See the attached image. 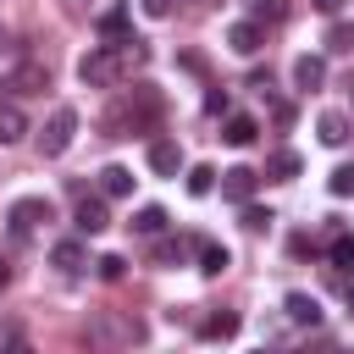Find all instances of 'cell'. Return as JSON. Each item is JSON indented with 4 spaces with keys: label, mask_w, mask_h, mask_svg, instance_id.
<instances>
[{
    "label": "cell",
    "mask_w": 354,
    "mask_h": 354,
    "mask_svg": "<svg viewBox=\"0 0 354 354\" xmlns=\"http://www.w3.org/2000/svg\"><path fill=\"white\" fill-rule=\"evenodd\" d=\"M266 171H271V177H282V183H288V177H299V171H304V160H299V155H293V149H271V160H266Z\"/></svg>",
    "instance_id": "20"
},
{
    "label": "cell",
    "mask_w": 354,
    "mask_h": 354,
    "mask_svg": "<svg viewBox=\"0 0 354 354\" xmlns=\"http://www.w3.org/2000/svg\"><path fill=\"white\" fill-rule=\"evenodd\" d=\"M116 50H122V61H127V66H144V61H149V44H144V39H133V33H127V39H116Z\"/></svg>",
    "instance_id": "25"
},
{
    "label": "cell",
    "mask_w": 354,
    "mask_h": 354,
    "mask_svg": "<svg viewBox=\"0 0 354 354\" xmlns=\"http://www.w3.org/2000/svg\"><path fill=\"white\" fill-rule=\"evenodd\" d=\"M326 260H332L337 271H354V232H332V243H326Z\"/></svg>",
    "instance_id": "19"
},
{
    "label": "cell",
    "mask_w": 354,
    "mask_h": 354,
    "mask_svg": "<svg viewBox=\"0 0 354 354\" xmlns=\"http://www.w3.org/2000/svg\"><path fill=\"white\" fill-rule=\"evenodd\" d=\"M227 266H232V254H227L221 243H199V271H205V277H221Z\"/></svg>",
    "instance_id": "22"
},
{
    "label": "cell",
    "mask_w": 354,
    "mask_h": 354,
    "mask_svg": "<svg viewBox=\"0 0 354 354\" xmlns=\"http://www.w3.org/2000/svg\"><path fill=\"white\" fill-rule=\"evenodd\" d=\"M6 282H11V266H6V260H0V288H6Z\"/></svg>",
    "instance_id": "33"
},
{
    "label": "cell",
    "mask_w": 354,
    "mask_h": 354,
    "mask_svg": "<svg viewBox=\"0 0 354 354\" xmlns=\"http://www.w3.org/2000/svg\"><path fill=\"white\" fill-rule=\"evenodd\" d=\"M282 310H288V321H299V326H315V321H321V304H315L310 293H288Z\"/></svg>",
    "instance_id": "15"
},
{
    "label": "cell",
    "mask_w": 354,
    "mask_h": 354,
    "mask_svg": "<svg viewBox=\"0 0 354 354\" xmlns=\"http://www.w3.org/2000/svg\"><path fill=\"white\" fill-rule=\"evenodd\" d=\"M133 232H144V238H160V232H166V210H160V205H144V210L133 216Z\"/></svg>",
    "instance_id": "21"
},
{
    "label": "cell",
    "mask_w": 354,
    "mask_h": 354,
    "mask_svg": "<svg viewBox=\"0 0 354 354\" xmlns=\"http://www.w3.org/2000/svg\"><path fill=\"white\" fill-rule=\"evenodd\" d=\"M94 266H100V277H105V282H122V277H127V260H122V254H100Z\"/></svg>",
    "instance_id": "28"
},
{
    "label": "cell",
    "mask_w": 354,
    "mask_h": 354,
    "mask_svg": "<svg viewBox=\"0 0 354 354\" xmlns=\"http://www.w3.org/2000/svg\"><path fill=\"white\" fill-rule=\"evenodd\" d=\"M348 88H354V83H348Z\"/></svg>",
    "instance_id": "36"
},
{
    "label": "cell",
    "mask_w": 354,
    "mask_h": 354,
    "mask_svg": "<svg viewBox=\"0 0 354 354\" xmlns=\"http://www.w3.org/2000/svg\"><path fill=\"white\" fill-rule=\"evenodd\" d=\"M39 221H50V199H17V205H11V238H17V243H22Z\"/></svg>",
    "instance_id": "4"
},
{
    "label": "cell",
    "mask_w": 354,
    "mask_h": 354,
    "mask_svg": "<svg viewBox=\"0 0 354 354\" xmlns=\"http://www.w3.org/2000/svg\"><path fill=\"white\" fill-rule=\"evenodd\" d=\"M221 138H227L232 149H243V144L260 138V122H254V116H227V122H221Z\"/></svg>",
    "instance_id": "12"
},
{
    "label": "cell",
    "mask_w": 354,
    "mask_h": 354,
    "mask_svg": "<svg viewBox=\"0 0 354 354\" xmlns=\"http://www.w3.org/2000/svg\"><path fill=\"white\" fill-rule=\"evenodd\" d=\"M50 260H55L61 271H83V260H88V249H83L77 238H61V243L50 249Z\"/></svg>",
    "instance_id": "17"
},
{
    "label": "cell",
    "mask_w": 354,
    "mask_h": 354,
    "mask_svg": "<svg viewBox=\"0 0 354 354\" xmlns=\"http://www.w3.org/2000/svg\"><path fill=\"white\" fill-rule=\"evenodd\" d=\"M348 310H354V282H348Z\"/></svg>",
    "instance_id": "34"
},
{
    "label": "cell",
    "mask_w": 354,
    "mask_h": 354,
    "mask_svg": "<svg viewBox=\"0 0 354 354\" xmlns=\"http://www.w3.org/2000/svg\"><path fill=\"white\" fill-rule=\"evenodd\" d=\"M72 221H77V232H83V238H94V232H105V227H111V210H105V199L77 194V216H72Z\"/></svg>",
    "instance_id": "6"
},
{
    "label": "cell",
    "mask_w": 354,
    "mask_h": 354,
    "mask_svg": "<svg viewBox=\"0 0 354 354\" xmlns=\"http://www.w3.org/2000/svg\"><path fill=\"white\" fill-rule=\"evenodd\" d=\"M243 227H249V232H266V227H271V210H260V205H243Z\"/></svg>",
    "instance_id": "29"
},
{
    "label": "cell",
    "mask_w": 354,
    "mask_h": 354,
    "mask_svg": "<svg viewBox=\"0 0 354 354\" xmlns=\"http://www.w3.org/2000/svg\"><path fill=\"white\" fill-rule=\"evenodd\" d=\"M326 50L332 55H354V22H332L326 28Z\"/></svg>",
    "instance_id": "23"
},
{
    "label": "cell",
    "mask_w": 354,
    "mask_h": 354,
    "mask_svg": "<svg viewBox=\"0 0 354 354\" xmlns=\"http://www.w3.org/2000/svg\"><path fill=\"white\" fill-rule=\"evenodd\" d=\"M188 249H199V238H160V243H155V260H160V266H183Z\"/></svg>",
    "instance_id": "18"
},
{
    "label": "cell",
    "mask_w": 354,
    "mask_h": 354,
    "mask_svg": "<svg viewBox=\"0 0 354 354\" xmlns=\"http://www.w3.org/2000/svg\"><path fill=\"white\" fill-rule=\"evenodd\" d=\"M0 44H6V28H0Z\"/></svg>",
    "instance_id": "35"
},
{
    "label": "cell",
    "mask_w": 354,
    "mask_h": 354,
    "mask_svg": "<svg viewBox=\"0 0 354 354\" xmlns=\"http://www.w3.org/2000/svg\"><path fill=\"white\" fill-rule=\"evenodd\" d=\"M205 111H210V116H221V111H227V94H221V88H210V94H205Z\"/></svg>",
    "instance_id": "30"
},
{
    "label": "cell",
    "mask_w": 354,
    "mask_h": 354,
    "mask_svg": "<svg viewBox=\"0 0 354 354\" xmlns=\"http://www.w3.org/2000/svg\"><path fill=\"white\" fill-rule=\"evenodd\" d=\"M6 88H11L17 100H33V94L50 88V66H44V61H17L11 77H6Z\"/></svg>",
    "instance_id": "3"
},
{
    "label": "cell",
    "mask_w": 354,
    "mask_h": 354,
    "mask_svg": "<svg viewBox=\"0 0 354 354\" xmlns=\"http://www.w3.org/2000/svg\"><path fill=\"white\" fill-rule=\"evenodd\" d=\"M28 138V111L17 100H0V144H22Z\"/></svg>",
    "instance_id": "9"
},
{
    "label": "cell",
    "mask_w": 354,
    "mask_h": 354,
    "mask_svg": "<svg viewBox=\"0 0 354 354\" xmlns=\"http://www.w3.org/2000/svg\"><path fill=\"white\" fill-rule=\"evenodd\" d=\"M260 44H266V33H260V22H254V17H243V22H232V28H227V50L254 55Z\"/></svg>",
    "instance_id": "7"
},
{
    "label": "cell",
    "mask_w": 354,
    "mask_h": 354,
    "mask_svg": "<svg viewBox=\"0 0 354 354\" xmlns=\"http://www.w3.org/2000/svg\"><path fill=\"white\" fill-rule=\"evenodd\" d=\"M249 194H254V171H249V166H227V171H221V199L249 205Z\"/></svg>",
    "instance_id": "8"
},
{
    "label": "cell",
    "mask_w": 354,
    "mask_h": 354,
    "mask_svg": "<svg viewBox=\"0 0 354 354\" xmlns=\"http://www.w3.org/2000/svg\"><path fill=\"white\" fill-rule=\"evenodd\" d=\"M315 133H321V144H332V149H343V144H348V116H343V111H321V122H315Z\"/></svg>",
    "instance_id": "13"
},
{
    "label": "cell",
    "mask_w": 354,
    "mask_h": 354,
    "mask_svg": "<svg viewBox=\"0 0 354 354\" xmlns=\"http://www.w3.org/2000/svg\"><path fill=\"white\" fill-rule=\"evenodd\" d=\"M72 138H77V111L72 105H55L50 111V122H44V133H39V155H66L72 149Z\"/></svg>",
    "instance_id": "2"
},
{
    "label": "cell",
    "mask_w": 354,
    "mask_h": 354,
    "mask_svg": "<svg viewBox=\"0 0 354 354\" xmlns=\"http://www.w3.org/2000/svg\"><path fill=\"white\" fill-rule=\"evenodd\" d=\"M199 337H210V343H227V337H238V315H232V310H221V315H205V321H199Z\"/></svg>",
    "instance_id": "16"
},
{
    "label": "cell",
    "mask_w": 354,
    "mask_h": 354,
    "mask_svg": "<svg viewBox=\"0 0 354 354\" xmlns=\"http://www.w3.org/2000/svg\"><path fill=\"white\" fill-rule=\"evenodd\" d=\"M149 171L155 177H177L183 171V144L177 138H155L149 144Z\"/></svg>",
    "instance_id": "5"
},
{
    "label": "cell",
    "mask_w": 354,
    "mask_h": 354,
    "mask_svg": "<svg viewBox=\"0 0 354 354\" xmlns=\"http://www.w3.org/2000/svg\"><path fill=\"white\" fill-rule=\"evenodd\" d=\"M210 188H216V166H188V194L205 199Z\"/></svg>",
    "instance_id": "24"
},
{
    "label": "cell",
    "mask_w": 354,
    "mask_h": 354,
    "mask_svg": "<svg viewBox=\"0 0 354 354\" xmlns=\"http://www.w3.org/2000/svg\"><path fill=\"white\" fill-rule=\"evenodd\" d=\"M326 194H332V199H348V194H354V166H337V171L326 177Z\"/></svg>",
    "instance_id": "26"
},
{
    "label": "cell",
    "mask_w": 354,
    "mask_h": 354,
    "mask_svg": "<svg viewBox=\"0 0 354 354\" xmlns=\"http://www.w3.org/2000/svg\"><path fill=\"white\" fill-rule=\"evenodd\" d=\"M282 11H288L282 0H249V17L254 22H282Z\"/></svg>",
    "instance_id": "27"
},
{
    "label": "cell",
    "mask_w": 354,
    "mask_h": 354,
    "mask_svg": "<svg viewBox=\"0 0 354 354\" xmlns=\"http://www.w3.org/2000/svg\"><path fill=\"white\" fill-rule=\"evenodd\" d=\"M144 11L149 17H171V0H144Z\"/></svg>",
    "instance_id": "32"
},
{
    "label": "cell",
    "mask_w": 354,
    "mask_h": 354,
    "mask_svg": "<svg viewBox=\"0 0 354 354\" xmlns=\"http://www.w3.org/2000/svg\"><path fill=\"white\" fill-rule=\"evenodd\" d=\"M310 6H315L321 17H337V11H343V0H310Z\"/></svg>",
    "instance_id": "31"
},
{
    "label": "cell",
    "mask_w": 354,
    "mask_h": 354,
    "mask_svg": "<svg viewBox=\"0 0 354 354\" xmlns=\"http://www.w3.org/2000/svg\"><path fill=\"white\" fill-rule=\"evenodd\" d=\"M100 194H105V199H127V194H133V171H127V166H105V171H100Z\"/></svg>",
    "instance_id": "14"
},
{
    "label": "cell",
    "mask_w": 354,
    "mask_h": 354,
    "mask_svg": "<svg viewBox=\"0 0 354 354\" xmlns=\"http://www.w3.org/2000/svg\"><path fill=\"white\" fill-rule=\"evenodd\" d=\"M293 83H299L304 94H315V88L326 83V61H321V55H299V61H293Z\"/></svg>",
    "instance_id": "11"
},
{
    "label": "cell",
    "mask_w": 354,
    "mask_h": 354,
    "mask_svg": "<svg viewBox=\"0 0 354 354\" xmlns=\"http://www.w3.org/2000/svg\"><path fill=\"white\" fill-rule=\"evenodd\" d=\"M122 72H127V61H122V50H116V44H94V50L77 61V77H83L88 88H116V83H122Z\"/></svg>",
    "instance_id": "1"
},
{
    "label": "cell",
    "mask_w": 354,
    "mask_h": 354,
    "mask_svg": "<svg viewBox=\"0 0 354 354\" xmlns=\"http://www.w3.org/2000/svg\"><path fill=\"white\" fill-rule=\"evenodd\" d=\"M94 28H100V39H105V44H116V39H127V28H133V11H127V6H105Z\"/></svg>",
    "instance_id": "10"
}]
</instances>
